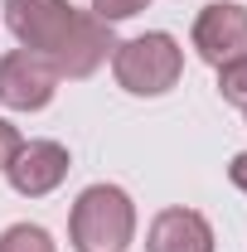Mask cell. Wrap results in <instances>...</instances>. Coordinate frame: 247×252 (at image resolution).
I'll return each instance as SVG.
<instances>
[{"label":"cell","instance_id":"cell-4","mask_svg":"<svg viewBox=\"0 0 247 252\" xmlns=\"http://www.w3.org/2000/svg\"><path fill=\"white\" fill-rule=\"evenodd\" d=\"M54 88H59V73L54 63L34 49H15L0 59V102L10 112H39L54 102Z\"/></svg>","mask_w":247,"mask_h":252},{"label":"cell","instance_id":"cell-2","mask_svg":"<svg viewBox=\"0 0 247 252\" xmlns=\"http://www.w3.org/2000/svg\"><path fill=\"white\" fill-rule=\"evenodd\" d=\"M68 238L78 252H126L136 238V204L117 185H88L73 204Z\"/></svg>","mask_w":247,"mask_h":252},{"label":"cell","instance_id":"cell-10","mask_svg":"<svg viewBox=\"0 0 247 252\" xmlns=\"http://www.w3.org/2000/svg\"><path fill=\"white\" fill-rule=\"evenodd\" d=\"M151 0H93V15L97 20H107V25H117V20H131V15H141Z\"/></svg>","mask_w":247,"mask_h":252},{"label":"cell","instance_id":"cell-8","mask_svg":"<svg viewBox=\"0 0 247 252\" xmlns=\"http://www.w3.org/2000/svg\"><path fill=\"white\" fill-rule=\"evenodd\" d=\"M0 252H54V238L39 223H10L0 233Z\"/></svg>","mask_w":247,"mask_h":252},{"label":"cell","instance_id":"cell-7","mask_svg":"<svg viewBox=\"0 0 247 252\" xmlns=\"http://www.w3.org/2000/svg\"><path fill=\"white\" fill-rule=\"evenodd\" d=\"M146 252H214V228L199 209H165L146 233Z\"/></svg>","mask_w":247,"mask_h":252},{"label":"cell","instance_id":"cell-12","mask_svg":"<svg viewBox=\"0 0 247 252\" xmlns=\"http://www.w3.org/2000/svg\"><path fill=\"white\" fill-rule=\"evenodd\" d=\"M228 180H233V185L247 194V151H243V156H233V165H228Z\"/></svg>","mask_w":247,"mask_h":252},{"label":"cell","instance_id":"cell-1","mask_svg":"<svg viewBox=\"0 0 247 252\" xmlns=\"http://www.w3.org/2000/svg\"><path fill=\"white\" fill-rule=\"evenodd\" d=\"M5 20L25 49L54 63L59 78H88L117 49L112 25L93 10H73L68 0H5Z\"/></svg>","mask_w":247,"mask_h":252},{"label":"cell","instance_id":"cell-3","mask_svg":"<svg viewBox=\"0 0 247 252\" xmlns=\"http://www.w3.org/2000/svg\"><path fill=\"white\" fill-rule=\"evenodd\" d=\"M180 68H185V54H180V44L170 39V34H136V39H126L112 49V73H117V83H122L126 93L136 97H160L170 93L175 83H180Z\"/></svg>","mask_w":247,"mask_h":252},{"label":"cell","instance_id":"cell-5","mask_svg":"<svg viewBox=\"0 0 247 252\" xmlns=\"http://www.w3.org/2000/svg\"><path fill=\"white\" fill-rule=\"evenodd\" d=\"M194 49L214 68H223L233 59H247V10L228 5V0L204 5V15L194 20Z\"/></svg>","mask_w":247,"mask_h":252},{"label":"cell","instance_id":"cell-11","mask_svg":"<svg viewBox=\"0 0 247 252\" xmlns=\"http://www.w3.org/2000/svg\"><path fill=\"white\" fill-rule=\"evenodd\" d=\"M15 151H20V131H15V126L0 117V170L10 165V156H15Z\"/></svg>","mask_w":247,"mask_h":252},{"label":"cell","instance_id":"cell-9","mask_svg":"<svg viewBox=\"0 0 247 252\" xmlns=\"http://www.w3.org/2000/svg\"><path fill=\"white\" fill-rule=\"evenodd\" d=\"M218 93H223V102L247 112V59H233L218 68Z\"/></svg>","mask_w":247,"mask_h":252},{"label":"cell","instance_id":"cell-6","mask_svg":"<svg viewBox=\"0 0 247 252\" xmlns=\"http://www.w3.org/2000/svg\"><path fill=\"white\" fill-rule=\"evenodd\" d=\"M68 165H73V160H68V151H63L59 141H20V151L5 165V180H10L15 194L39 199V194H49V189L63 185Z\"/></svg>","mask_w":247,"mask_h":252}]
</instances>
